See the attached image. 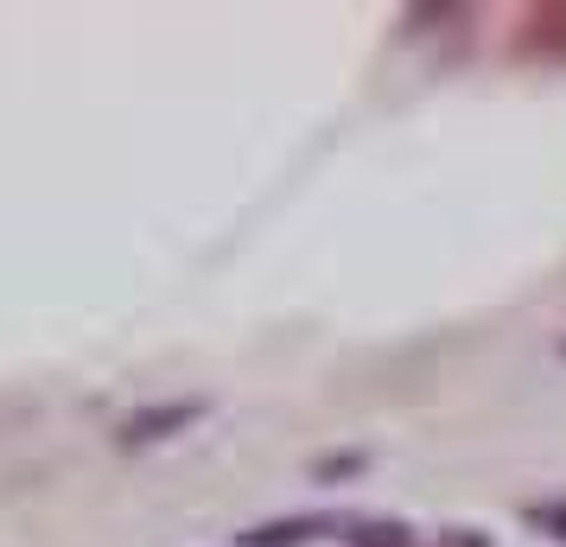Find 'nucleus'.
Instances as JSON below:
<instances>
[{
	"instance_id": "obj_5",
	"label": "nucleus",
	"mask_w": 566,
	"mask_h": 547,
	"mask_svg": "<svg viewBox=\"0 0 566 547\" xmlns=\"http://www.w3.org/2000/svg\"><path fill=\"white\" fill-rule=\"evenodd\" d=\"M363 471H369V452H332V459L312 465V477L318 484H337V477H363Z\"/></svg>"
},
{
	"instance_id": "obj_6",
	"label": "nucleus",
	"mask_w": 566,
	"mask_h": 547,
	"mask_svg": "<svg viewBox=\"0 0 566 547\" xmlns=\"http://www.w3.org/2000/svg\"><path fill=\"white\" fill-rule=\"evenodd\" d=\"M560 357H566V338H560Z\"/></svg>"
},
{
	"instance_id": "obj_3",
	"label": "nucleus",
	"mask_w": 566,
	"mask_h": 547,
	"mask_svg": "<svg viewBox=\"0 0 566 547\" xmlns=\"http://www.w3.org/2000/svg\"><path fill=\"white\" fill-rule=\"evenodd\" d=\"M344 547H413V528L401 516H350Z\"/></svg>"
},
{
	"instance_id": "obj_2",
	"label": "nucleus",
	"mask_w": 566,
	"mask_h": 547,
	"mask_svg": "<svg viewBox=\"0 0 566 547\" xmlns=\"http://www.w3.org/2000/svg\"><path fill=\"white\" fill-rule=\"evenodd\" d=\"M205 420V401H191V395H179V401H154V408H140V414L122 420V433L115 440L128 445H159V440H172V433H185V427H198Z\"/></svg>"
},
{
	"instance_id": "obj_1",
	"label": "nucleus",
	"mask_w": 566,
	"mask_h": 547,
	"mask_svg": "<svg viewBox=\"0 0 566 547\" xmlns=\"http://www.w3.org/2000/svg\"><path fill=\"white\" fill-rule=\"evenodd\" d=\"M350 516L337 509H306V516H268L255 528H242L235 547H312V541H344Z\"/></svg>"
},
{
	"instance_id": "obj_4",
	"label": "nucleus",
	"mask_w": 566,
	"mask_h": 547,
	"mask_svg": "<svg viewBox=\"0 0 566 547\" xmlns=\"http://www.w3.org/2000/svg\"><path fill=\"white\" fill-rule=\"evenodd\" d=\"M522 522L535 528L541 541H560V547H566V496H541V503H522Z\"/></svg>"
}]
</instances>
